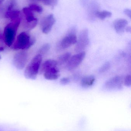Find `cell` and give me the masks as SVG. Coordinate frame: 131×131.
<instances>
[{
    "label": "cell",
    "mask_w": 131,
    "mask_h": 131,
    "mask_svg": "<svg viewBox=\"0 0 131 131\" xmlns=\"http://www.w3.org/2000/svg\"><path fill=\"white\" fill-rule=\"evenodd\" d=\"M57 61L53 60L45 61L41 66L39 73L43 74L45 78L47 80H56L60 75L59 70L57 68Z\"/></svg>",
    "instance_id": "6da1fadb"
},
{
    "label": "cell",
    "mask_w": 131,
    "mask_h": 131,
    "mask_svg": "<svg viewBox=\"0 0 131 131\" xmlns=\"http://www.w3.org/2000/svg\"><path fill=\"white\" fill-rule=\"evenodd\" d=\"M21 21V18H19L7 25L4 29L3 39L5 43L8 47H11L13 44Z\"/></svg>",
    "instance_id": "7a4b0ae2"
},
{
    "label": "cell",
    "mask_w": 131,
    "mask_h": 131,
    "mask_svg": "<svg viewBox=\"0 0 131 131\" xmlns=\"http://www.w3.org/2000/svg\"><path fill=\"white\" fill-rule=\"evenodd\" d=\"M42 61V56L38 54L35 56L31 62L26 66L24 74L26 78L35 80L39 72Z\"/></svg>",
    "instance_id": "3957f363"
},
{
    "label": "cell",
    "mask_w": 131,
    "mask_h": 131,
    "mask_svg": "<svg viewBox=\"0 0 131 131\" xmlns=\"http://www.w3.org/2000/svg\"><path fill=\"white\" fill-rule=\"evenodd\" d=\"M35 41V39L27 32H22L17 37L13 48L15 50H27L33 46Z\"/></svg>",
    "instance_id": "277c9868"
},
{
    "label": "cell",
    "mask_w": 131,
    "mask_h": 131,
    "mask_svg": "<svg viewBox=\"0 0 131 131\" xmlns=\"http://www.w3.org/2000/svg\"><path fill=\"white\" fill-rule=\"evenodd\" d=\"M89 43V33L87 29H84L80 32L78 39L77 40L75 48L76 52L80 53L82 52L87 47Z\"/></svg>",
    "instance_id": "5b68a950"
},
{
    "label": "cell",
    "mask_w": 131,
    "mask_h": 131,
    "mask_svg": "<svg viewBox=\"0 0 131 131\" xmlns=\"http://www.w3.org/2000/svg\"><path fill=\"white\" fill-rule=\"evenodd\" d=\"M28 59V55L26 51H20L14 55L13 64L16 68L22 70L26 66Z\"/></svg>",
    "instance_id": "8992f818"
},
{
    "label": "cell",
    "mask_w": 131,
    "mask_h": 131,
    "mask_svg": "<svg viewBox=\"0 0 131 131\" xmlns=\"http://www.w3.org/2000/svg\"><path fill=\"white\" fill-rule=\"evenodd\" d=\"M85 52L82 51L70 58L67 65L68 70L72 71L76 68L82 62L85 58Z\"/></svg>",
    "instance_id": "52a82bcc"
},
{
    "label": "cell",
    "mask_w": 131,
    "mask_h": 131,
    "mask_svg": "<svg viewBox=\"0 0 131 131\" xmlns=\"http://www.w3.org/2000/svg\"><path fill=\"white\" fill-rule=\"evenodd\" d=\"M55 22L56 19L52 14L44 18L41 23V28L42 32L45 34H48L51 30Z\"/></svg>",
    "instance_id": "ba28073f"
},
{
    "label": "cell",
    "mask_w": 131,
    "mask_h": 131,
    "mask_svg": "<svg viewBox=\"0 0 131 131\" xmlns=\"http://www.w3.org/2000/svg\"><path fill=\"white\" fill-rule=\"evenodd\" d=\"M123 83V79L121 76H115L106 82L105 87L107 89L109 90L121 89Z\"/></svg>",
    "instance_id": "9c48e42d"
},
{
    "label": "cell",
    "mask_w": 131,
    "mask_h": 131,
    "mask_svg": "<svg viewBox=\"0 0 131 131\" xmlns=\"http://www.w3.org/2000/svg\"><path fill=\"white\" fill-rule=\"evenodd\" d=\"M77 40V36L74 32L69 33L62 40L60 43V47L62 49H66L76 43Z\"/></svg>",
    "instance_id": "30bf717a"
},
{
    "label": "cell",
    "mask_w": 131,
    "mask_h": 131,
    "mask_svg": "<svg viewBox=\"0 0 131 131\" xmlns=\"http://www.w3.org/2000/svg\"><path fill=\"white\" fill-rule=\"evenodd\" d=\"M128 24V21L126 19L119 18L114 21L113 25L116 32L118 34H121L125 30Z\"/></svg>",
    "instance_id": "8fae6325"
},
{
    "label": "cell",
    "mask_w": 131,
    "mask_h": 131,
    "mask_svg": "<svg viewBox=\"0 0 131 131\" xmlns=\"http://www.w3.org/2000/svg\"><path fill=\"white\" fill-rule=\"evenodd\" d=\"M95 80V78L94 75H90L85 76L81 80V85L83 88H88L93 85Z\"/></svg>",
    "instance_id": "7c38bea8"
},
{
    "label": "cell",
    "mask_w": 131,
    "mask_h": 131,
    "mask_svg": "<svg viewBox=\"0 0 131 131\" xmlns=\"http://www.w3.org/2000/svg\"><path fill=\"white\" fill-rule=\"evenodd\" d=\"M25 18V22H30L37 19L34 16L32 11L29 7H24L22 9Z\"/></svg>",
    "instance_id": "4fadbf2b"
},
{
    "label": "cell",
    "mask_w": 131,
    "mask_h": 131,
    "mask_svg": "<svg viewBox=\"0 0 131 131\" xmlns=\"http://www.w3.org/2000/svg\"><path fill=\"white\" fill-rule=\"evenodd\" d=\"M21 12L18 10H12L11 11L5 12V16L6 18H9L13 21L20 17Z\"/></svg>",
    "instance_id": "5bb4252c"
},
{
    "label": "cell",
    "mask_w": 131,
    "mask_h": 131,
    "mask_svg": "<svg viewBox=\"0 0 131 131\" xmlns=\"http://www.w3.org/2000/svg\"><path fill=\"white\" fill-rule=\"evenodd\" d=\"M95 16L99 19L104 20L107 18L111 17L112 13L110 12L107 10H103L99 11H96L95 12Z\"/></svg>",
    "instance_id": "9a60e30c"
},
{
    "label": "cell",
    "mask_w": 131,
    "mask_h": 131,
    "mask_svg": "<svg viewBox=\"0 0 131 131\" xmlns=\"http://www.w3.org/2000/svg\"><path fill=\"white\" fill-rule=\"evenodd\" d=\"M71 57V53L69 52H66L61 55L58 59V65H62L67 63Z\"/></svg>",
    "instance_id": "2e32d148"
},
{
    "label": "cell",
    "mask_w": 131,
    "mask_h": 131,
    "mask_svg": "<svg viewBox=\"0 0 131 131\" xmlns=\"http://www.w3.org/2000/svg\"><path fill=\"white\" fill-rule=\"evenodd\" d=\"M38 20L37 19H35L33 21H31L30 22H25L24 21L23 23V25L24 27L26 28V29L28 30H31L32 29H33V28H34L37 24Z\"/></svg>",
    "instance_id": "e0dca14e"
},
{
    "label": "cell",
    "mask_w": 131,
    "mask_h": 131,
    "mask_svg": "<svg viewBox=\"0 0 131 131\" xmlns=\"http://www.w3.org/2000/svg\"><path fill=\"white\" fill-rule=\"evenodd\" d=\"M51 48V46L49 43H45L42 45L39 49L38 54L42 56L46 54L49 51Z\"/></svg>",
    "instance_id": "ac0fdd59"
},
{
    "label": "cell",
    "mask_w": 131,
    "mask_h": 131,
    "mask_svg": "<svg viewBox=\"0 0 131 131\" xmlns=\"http://www.w3.org/2000/svg\"><path fill=\"white\" fill-rule=\"evenodd\" d=\"M29 8L32 11H34L38 13H41L43 11V8L42 7L38 5L32 4L29 5Z\"/></svg>",
    "instance_id": "d6986e66"
},
{
    "label": "cell",
    "mask_w": 131,
    "mask_h": 131,
    "mask_svg": "<svg viewBox=\"0 0 131 131\" xmlns=\"http://www.w3.org/2000/svg\"><path fill=\"white\" fill-rule=\"evenodd\" d=\"M15 0H10L8 3L7 4V7H6V10H6L5 12L12 10V9L15 6Z\"/></svg>",
    "instance_id": "ffe728a7"
},
{
    "label": "cell",
    "mask_w": 131,
    "mask_h": 131,
    "mask_svg": "<svg viewBox=\"0 0 131 131\" xmlns=\"http://www.w3.org/2000/svg\"><path fill=\"white\" fill-rule=\"evenodd\" d=\"M58 0H46L44 4L45 5L51 6L52 7H54L58 4Z\"/></svg>",
    "instance_id": "44dd1931"
},
{
    "label": "cell",
    "mask_w": 131,
    "mask_h": 131,
    "mask_svg": "<svg viewBox=\"0 0 131 131\" xmlns=\"http://www.w3.org/2000/svg\"><path fill=\"white\" fill-rule=\"evenodd\" d=\"M110 64L109 62L105 63L100 68L99 71L100 72H104L107 71L110 69Z\"/></svg>",
    "instance_id": "7402d4cb"
},
{
    "label": "cell",
    "mask_w": 131,
    "mask_h": 131,
    "mask_svg": "<svg viewBox=\"0 0 131 131\" xmlns=\"http://www.w3.org/2000/svg\"><path fill=\"white\" fill-rule=\"evenodd\" d=\"M124 85L127 87H130L131 85V77L130 75H128L124 79Z\"/></svg>",
    "instance_id": "603a6c76"
},
{
    "label": "cell",
    "mask_w": 131,
    "mask_h": 131,
    "mask_svg": "<svg viewBox=\"0 0 131 131\" xmlns=\"http://www.w3.org/2000/svg\"><path fill=\"white\" fill-rule=\"evenodd\" d=\"M70 82V79L68 78H63L60 80V83L61 84L67 85Z\"/></svg>",
    "instance_id": "cb8c5ba5"
},
{
    "label": "cell",
    "mask_w": 131,
    "mask_h": 131,
    "mask_svg": "<svg viewBox=\"0 0 131 131\" xmlns=\"http://www.w3.org/2000/svg\"><path fill=\"white\" fill-rule=\"evenodd\" d=\"M124 14L127 15V17H129V18H131V11L130 9L128 8H126L125 9L124 11Z\"/></svg>",
    "instance_id": "d4e9b609"
},
{
    "label": "cell",
    "mask_w": 131,
    "mask_h": 131,
    "mask_svg": "<svg viewBox=\"0 0 131 131\" xmlns=\"http://www.w3.org/2000/svg\"><path fill=\"white\" fill-rule=\"evenodd\" d=\"M125 30L127 31V32H130L131 31V28L130 27H126V29H125Z\"/></svg>",
    "instance_id": "484cf974"
},
{
    "label": "cell",
    "mask_w": 131,
    "mask_h": 131,
    "mask_svg": "<svg viewBox=\"0 0 131 131\" xmlns=\"http://www.w3.org/2000/svg\"><path fill=\"white\" fill-rule=\"evenodd\" d=\"M4 50V48L3 47H0V52L3 51Z\"/></svg>",
    "instance_id": "4316f807"
},
{
    "label": "cell",
    "mask_w": 131,
    "mask_h": 131,
    "mask_svg": "<svg viewBox=\"0 0 131 131\" xmlns=\"http://www.w3.org/2000/svg\"><path fill=\"white\" fill-rule=\"evenodd\" d=\"M5 0H0V5Z\"/></svg>",
    "instance_id": "83f0119b"
},
{
    "label": "cell",
    "mask_w": 131,
    "mask_h": 131,
    "mask_svg": "<svg viewBox=\"0 0 131 131\" xmlns=\"http://www.w3.org/2000/svg\"><path fill=\"white\" fill-rule=\"evenodd\" d=\"M38 1H42V2L44 3V2L46 0H38Z\"/></svg>",
    "instance_id": "f1b7e54d"
}]
</instances>
